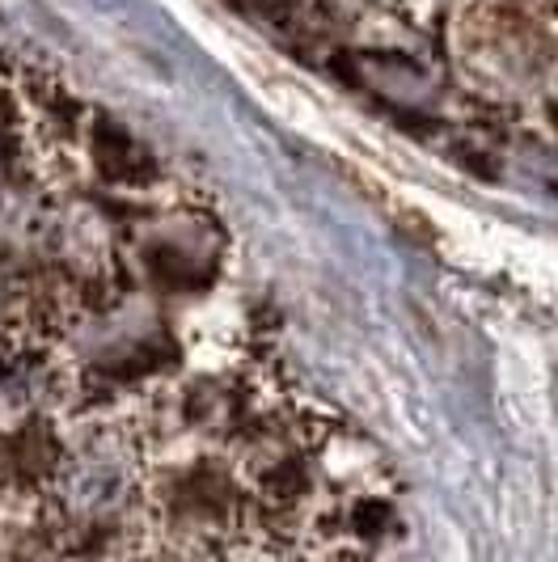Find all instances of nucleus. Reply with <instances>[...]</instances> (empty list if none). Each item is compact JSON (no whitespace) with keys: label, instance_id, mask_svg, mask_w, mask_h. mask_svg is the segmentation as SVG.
<instances>
[{"label":"nucleus","instance_id":"1","mask_svg":"<svg viewBox=\"0 0 558 562\" xmlns=\"http://www.w3.org/2000/svg\"><path fill=\"white\" fill-rule=\"evenodd\" d=\"M38 491L52 529L89 559L132 546L144 525L148 491L144 419L119 406L85 419L56 445Z\"/></svg>","mask_w":558,"mask_h":562},{"label":"nucleus","instance_id":"2","mask_svg":"<svg viewBox=\"0 0 558 562\" xmlns=\"http://www.w3.org/2000/svg\"><path fill=\"white\" fill-rule=\"evenodd\" d=\"M114 250L140 283L157 292H199L224 271L228 237L212 212L196 203H174L127 221Z\"/></svg>","mask_w":558,"mask_h":562}]
</instances>
